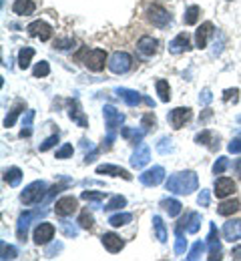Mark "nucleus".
Returning <instances> with one entry per match:
<instances>
[{
    "mask_svg": "<svg viewBox=\"0 0 241 261\" xmlns=\"http://www.w3.org/2000/svg\"><path fill=\"white\" fill-rule=\"evenodd\" d=\"M197 203H199L201 207H209V203H211V195H209V191L201 189V193H199V197H197Z\"/></svg>",
    "mask_w": 241,
    "mask_h": 261,
    "instance_id": "nucleus-52",
    "label": "nucleus"
},
{
    "mask_svg": "<svg viewBox=\"0 0 241 261\" xmlns=\"http://www.w3.org/2000/svg\"><path fill=\"white\" fill-rule=\"evenodd\" d=\"M32 121H35V111H26V115L22 119V130H20V137H30L32 135Z\"/></svg>",
    "mask_w": 241,
    "mask_h": 261,
    "instance_id": "nucleus-35",
    "label": "nucleus"
},
{
    "mask_svg": "<svg viewBox=\"0 0 241 261\" xmlns=\"http://www.w3.org/2000/svg\"><path fill=\"white\" fill-rule=\"evenodd\" d=\"M145 12H147L149 22L153 26H157V28H167L171 24V14L163 6H161V4H149Z\"/></svg>",
    "mask_w": 241,
    "mask_h": 261,
    "instance_id": "nucleus-4",
    "label": "nucleus"
},
{
    "mask_svg": "<svg viewBox=\"0 0 241 261\" xmlns=\"http://www.w3.org/2000/svg\"><path fill=\"white\" fill-rule=\"evenodd\" d=\"M109 71L112 75H125L131 71L133 67V56L129 55V53H123V51H117V53H112L109 56Z\"/></svg>",
    "mask_w": 241,
    "mask_h": 261,
    "instance_id": "nucleus-3",
    "label": "nucleus"
},
{
    "mask_svg": "<svg viewBox=\"0 0 241 261\" xmlns=\"http://www.w3.org/2000/svg\"><path fill=\"white\" fill-rule=\"evenodd\" d=\"M201 227V215L197 213V211H191V213L185 217V229L187 233H197Z\"/></svg>",
    "mask_w": 241,
    "mask_h": 261,
    "instance_id": "nucleus-28",
    "label": "nucleus"
},
{
    "mask_svg": "<svg viewBox=\"0 0 241 261\" xmlns=\"http://www.w3.org/2000/svg\"><path fill=\"white\" fill-rule=\"evenodd\" d=\"M157 151H159L161 155H169V153H173V151H175L173 139H169V137H161L159 143H157Z\"/></svg>",
    "mask_w": 241,
    "mask_h": 261,
    "instance_id": "nucleus-40",
    "label": "nucleus"
},
{
    "mask_svg": "<svg viewBox=\"0 0 241 261\" xmlns=\"http://www.w3.org/2000/svg\"><path fill=\"white\" fill-rule=\"evenodd\" d=\"M149 159H151V149L145 143H141L137 149H135V153L131 155V165L135 169H143L149 163Z\"/></svg>",
    "mask_w": 241,
    "mask_h": 261,
    "instance_id": "nucleus-14",
    "label": "nucleus"
},
{
    "mask_svg": "<svg viewBox=\"0 0 241 261\" xmlns=\"http://www.w3.org/2000/svg\"><path fill=\"white\" fill-rule=\"evenodd\" d=\"M209 117H211V111H209V109H207V111H205V112H203V117H201V119H199V121H207V119H209Z\"/></svg>",
    "mask_w": 241,
    "mask_h": 261,
    "instance_id": "nucleus-58",
    "label": "nucleus"
},
{
    "mask_svg": "<svg viewBox=\"0 0 241 261\" xmlns=\"http://www.w3.org/2000/svg\"><path fill=\"white\" fill-rule=\"evenodd\" d=\"M56 143H58V133H56V135H51L44 143H40V145H38V151L44 153V151H48V149H53Z\"/></svg>",
    "mask_w": 241,
    "mask_h": 261,
    "instance_id": "nucleus-47",
    "label": "nucleus"
},
{
    "mask_svg": "<svg viewBox=\"0 0 241 261\" xmlns=\"http://www.w3.org/2000/svg\"><path fill=\"white\" fill-rule=\"evenodd\" d=\"M133 221V213H129V211H123V213H117V215H111L109 217V225L112 227H123L127 223Z\"/></svg>",
    "mask_w": 241,
    "mask_h": 261,
    "instance_id": "nucleus-32",
    "label": "nucleus"
},
{
    "mask_svg": "<svg viewBox=\"0 0 241 261\" xmlns=\"http://www.w3.org/2000/svg\"><path fill=\"white\" fill-rule=\"evenodd\" d=\"M46 195H48V191H46V183H44V181H32V183L26 185L24 191L20 193V201L30 207V205L40 203V201L46 197Z\"/></svg>",
    "mask_w": 241,
    "mask_h": 261,
    "instance_id": "nucleus-2",
    "label": "nucleus"
},
{
    "mask_svg": "<svg viewBox=\"0 0 241 261\" xmlns=\"http://www.w3.org/2000/svg\"><path fill=\"white\" fill-rule=\"evenodd\" d=\"M80 197L99 207V203L105 199V191H83V193H80Z\"/></svg>",
    "mask_w": 241,
    "mask_h": 261,
    "instance_id": "nucleus-38",
    "label": "nucleus"
},
{
    "mask_svg": "<svg viewBox=\"0 0 241 261\" xmlns=\"http://www.w3.org/2000/svg\"><path fill=\"white\" fill-rule=\"evenodd\" d=\"M161 207H163L167 213H169V217H177L181 213V201H177V199H163L161 201Z\"/></svg>",
    "mask_w": 241,
    "mask_h": 261,
    "instance_id": "nucleus-30",
    "label": "nucleus"
},
{
    "mask_svg": "<svg viewBox=\"0 0 241 261\" xmlns=\"http://www.w3.org/2000/svg\"><path fill=\"white\" fill-rule=\"evenodd\" d=\"M32 75H35L37 78H40V76H48L51 75V64H48L46 60H40L35 69H32Z\"/></svg>",
    "mask_w": 241,
    "mask_h": 261,
    "instance_id": "nucleus-43",
    "label": "nucleus"
},
{
    "mask_svg": "<svg viewBox=\"0 0 241 261\" xmlns=\"http://www.w3.org/2000/svg\"><path fill=\"white\" fill-rule=\"evenodd\" d=\"M32 56H35V48H30V46L20 48V53H19V67H20L22 71L30 67V60H32Z\"/></svg>",
    "mask_w": 241,
    "mask_h": 261,
    "instance_id": "nucleus-33",
    "label": "nucleus"
},
{
    "mask_svg": "<svg viewBox=\"0 0 241 261\" xmlns=\"http://www.w3.org/2000/svg\"><path fill=\"white\" fill-rule=\"evenodd\" d=\"M76 209H78V201H76V197H73V195L60 197V199L55 203V213H56L58 217H69V215L74 213Z\"/></svg>",
    "mask_w": 241,
    "mask_h": 261,
    "instance_id": "nucleus-9",
    "label": "nucleus"
},
{
    "mask_svg": "<svg viewBox=\"0 0 241 261\" xmlns=\"http://www.w3.org/2000/svg\"><path fill=\"white\" fill-rule=\"evenodd\" d=\"M12 10L19 16H30V14H35L37 4H35V0H14Z\"/></svg>",
    "mask_w": 241,
    "mask_h": 261,
    "instance_id": "nucleus-23",
    "label": "nucleus"
},
{
    "mask_svg": "<svg viewBox=\"0 0 241 261\" xmlns=\"http://www.w3.org/2000/svg\"><path fill=\"white\" fill-rule=\"evenodd\" d=\"M58 227H60V231L67 237H76L78 235V227L74 223H71V221H60Z\"/></svg>",
    "mask_w": 241,
    "mask_h": 261,
    "instance_id": "nucleus-41",
    "label": "nucleus"
},
{
    "mask_svg": "<svg viewBox=\"0 0 241 261\" xmlns=\"http://www.w3.org/2000/svg\"><path fill=\"white\" fill-rule=\"evenodd\" d=\"M115 94H117V96H121V99H123L129 107H139V105H141V101H143L141 93L131 91V89H115Z\"/></svg>",
    "mask_w": 241,
    "mask_h": 261,
    "instance_id": "nucleus-22",
    "label": "nucleus"
},
{
    "mask_svg": "<svg viewBox=\"0 0 241 261\" xmlns=\"http://www.w3.org/2000/svg\"><path fill=\"white\" fill-rule=\"evenodd\" d=\"M231 257H233L235 261H241V245H237V247L231 251Z\"/></svg>",
    "mask_w": 241,
    "mask_h": 261,
    "instance_id": "nucleus-57",
    "label": "nucleus"
},
{
    "mask_svg": "<svg viewBox=\"0 0 241 261\" xmlns=\"http://www.w3.org/2000/svg\"><path fill=\"white\" fill-rule=\"evenodd\" d=\"M165 187H167L169 193H175V195H189L193 191H197L199 179L193 171H181V173L171 175L167 179Z\"/></svg>",
    "mask_w": 241,
    "mask_h": 261,
    "instance_id": "nucleus-1",
    "label": "nucleus"
},
{
    "mask_svg": "<svg viewBox=\"0 0 241 261\" xmlns=\"http://www.w3.org/2000/svg\"><path fill=\"white\" fill-rule=\"evenodd\" d=\"M157 94H159V99L163 101V103H169V99H171V89H169V83L167 80H157Z\"/></svg>",
    "mask_w": 241,
    "mask_h": 261,
    "instance_id": "nucleus-36",
    "label": "nucleus"
},
{
    "mask_svg": "<svg viewBox=\"0 0 241 261\" xmlns=\"http://www.w3.org/2000/svg\"><path fill=\"white\" fill-rule=\"evenodd\" d=\"M103 117H105L107 130H117V129L125 123V115H123L121 111H117L112 105H105V109H103Z\"/></svg>",
    "mask_w": 241,
    "mask_h": 261,
    "instance_id": "nucleus-7",
    "label": "nucleus"
},
{
    "mask_svg": "<svg viewBox=\"0 0 241 261\" xmlns=\"http://www.w3.org/2000/svg\"><path fill=\"white\" fill-rule=\"evenodd\" d=\"M153 229H155V237H157L161 243H165V241H167V227H165L163 219H161L159 215L153 217Z\"/></svg>",
    "mask_w": 241,
    "mask_h": 261,
    "instance_id": "nucleus-31",
    "label": "nucleus"
},
{
    "mask_svg": "<svg viewBox=\"0 0 241 261\" xmlns=\"http://www.w3.org/2000/svg\"><path fill=\"white\" fill-rule=\"evenodd\" d=\"M96 173H99V175H111V177H123L125 181H131V179H133V175L129 173L127 169L117 167V165H111V163L99 165V167H96Z\"/></svg>",
    "mask_w": 241,
    "mask_h": 261,
    "instance_id": "nucleus-15",
    "label": "nucleus"
},
{
    "mask_svg": "<svg viewBox=\"0 0 241 261\" xmlns=\"http://www.w3.org/2000/svg\"><path fill=\"white\" fill-rule=\"evenodd\" d=\"M4 181L10 185V187H19L20 181H22V171L19 167H10L8 171H4Z\"/></svg>",
    "mask_w": 241,
    "mask_h": 261,
    "instance_id": "nucleus-29",
    "label": "nucleus"
},
{
    "mask_svg": "<svg viewBox=\"0 0 241 261\" xmlns=\"http://www.w3.org/2000/svg\"><path fill=\"white\" fill-rule=\"evenodd\" d=\"M223 237L227 241H239L241 239V219H229L223 225Z\"/></svg>",
    "mask_w": 241,
    "mask_h": 261,
    "instance_id": "nucleus-17",
    "label": "nucleus"
},
{
    "mask_svg": "<svg viewBox=\"0 0 241 261\" xmlns=\"http://www.w3.org/2000/svg\"><path fill=\"white\" fill-rule=\"evenodd\" d=\"M71 46H74V38H56L55 40V48H58V51H69Z\"/></svg>",
    "mask_w": 241,
    "mask_h": 261,
    "instance_id": "nucleus-50",
    "label": "nucleus"
},
{
    "mask_svg": "<svg viewBox=\"0 0 241 261\" xmlns=\"http://www.w3.org/2000/svg\"><path fill=\"white\" fill-rule=\"evenodd\" d=\"M60 249H62V243H60V241H58V243H51V245L46 247V253H44V255H46V257H55Z\"/></svg>",
    "mask_w": 241,
    "mask_h": 261,
    "instance_id": "nucleus-53",
    "label": "nucleus"
},
{
    "mask_svg": "<svg viewBox=\"0 0 241 261\" xmlns=\"http://www.w3.org/2000/svg\"><path fill=\"white\" fill-rule=\"evenodd\" d=\"M121 135L129 141V143H141L143 141V137L145 135H147V130H145V129H129V127H125L123 130H121Z\"/></svg>",
    "mask_w": 241,
    "mask_h": 261,
    "instance_id": "nucleus-27",
    "label": "nucleus"
},
{
    "mask_svg": "<svg viewBox=\"0 0 241 261\" xmlns=\"http://www.w3.org/2000/svg\"><path fill=\"white\" fill-rule=\"evenodd\" d=\"M26 30H28V35H30L32 38H40L42 42L53 37V28H51V24L44 22V20H35V22H30V24L26 26Z\"/></svg>",
    "mask_w": 241,
    "mask_h": 261,
    "instance_id": "nucleus-10",
    "label": "nucleus"
},
{
    "mask_svg": "<svg viewBox=\"0 0 241 261\" xmlns=\"http://www.w3.org/2000/svg\"><path fill=\"white\" fill-rule=\"evenodd\" d=\"M191 119V109L189 107H179V109H173L169 115H167V121L171 123L173 129H181L185 127V123Z\"/></svg>",
    "mask_w": 241,
    "mask_h": 261,
    "instance_id": "nucleus-13",
    "label": "nucleus"
},
{
    "mask_svg": "<svg viewBox=\"0 0 241 261\" xmlns=\"http://www.w3.org/2000/svg\"><path fill=\"white\" fill-rule=\"evenodd\" d=\"M229 169V159L227 157H219L215 163H213V175H221Z\"/></svg>",
    "mask_w": 241,
    "mask_h": 261,
    "instance_id": "nucleus-45",
    "label": "nucleus"
},
{
    "mask_svg": "<svg viewBox=\"0 0 241 261\" xmlns=\"http://www.w3.org/2000/svg\"><path fill=\"white\" fill-rule=\"evenodd\" d=\"M235 191V183L231 181V179L227 177H221L215 181V195L219 199H225V197H229V195H233Z\"/></svg>",
    "mask_w": 241,
    "mask_h": 261,
    "instance_id": "nucleus-19",
    "label": "nucleus"
},
{
    "mask_svg": "<svg viewBox=\"0 0 241 261\" xmlns=\"http://www.w3.org/2000/svg\"><path fill=\"white\" fill-rule=\"evenodd\" d=\"M69 117H71V121H73V123H76L78 127H83V129H87V127H89V121H87V117L83 115V111H80V107H78V103H76V101H71V107H69Z\"/></svg>",
    "mask_w": 241,
    "mask_h": 261,
    "instance_id": "nucleus-24",
    "label": "nucleus"
},
{
    "mask_svg": "<svg viewBox=\"0 0 241 261\" xmlns=\"http://www.w3.org/2000/svg\"><path fill=\"white\" fill-rule=\"evenodd\" d=\"M78 225L83 227V229H93V227H94V217H93V213H89V209L80 213V217H78Z\"/></svg>",
    "mask_w": 241,
    "mask_h": 261,
    "instance_id": "nucleus-42",
    "label": "nucleus"
},
{
    "mask_svg": "<svg viewBox=\"0 0 241 261\" xmlns=\"http://www.w3.org/2000/svg\"><path fill=\"white\" fill-rule=\"evenodd\" d=\"M237 123H239V125H241V117H237Z\"/></svg>",
    "mask_w": 241,
    "mask_h": 261,
    "instance_id": "nucleus-59",
    "label": "nucleus"
},
{
    "mask_svg": "<svg viewBox=\"0 0 241 261\" xmlns=\"http://www.w3.org/2000/svg\"><path fill=\"white\" fill-rule=\"evenodd\" d=\"M195 143H199V145H207L211 151H215L217 147H219V137L215 139V135L211 133V130H203V133L195 135Z\"/></svg>",
    "mask_w": 241,
    "mask_h": 261,
    "instance_id": "nucleus-26",
    "label": "nucleus"
},
{
    "mask_svg": "<svg viewBox=\"0 0 241 261\" xmlns=\"http://www.w3.org/2000/svg\"><path fill=\"white\" fill-rule=\"evenodd\" d=\"M105 60H107V53L103 48H94L85 55V67L93 73H101L105 69Z\"/></svg>",
    "mask_w": 241,
    "mask_h": 261,
    "instance_id": "nucleus-6",
    "label": "nucleus"
},
{
    "mask_svg": "<svg viewBox=\"0 0 241 261\" xmlns=\"http://www.w3.org/2000/svg\"><path fill=\"white\" fill-rule=\"evenodd\" d=\"M203 251H205V243H203V241H197L195 245L191 247V251L187 253V259H189V261H195V259H199V257L203 255Z\"/></svg>",
    "mask_w": 241,
    "mask_h": 261,
    "instance_id": "nucleus-44",
    "label": "nucleus"
},
{
    "mask_svg": "<svg viewBox=\"0 0 241 261\" xmlns=\"http://www.w3.org/2000/svg\"><path fill=\"white\" fill-rule=\"evenodd\" d=\"M101 241H103V245H105V249H107L109 253H119V251L125 247V241H123L117 233H105V235L101 237Z\"/></svg>",
    "mask_w": 241,
    "mask_h": 261,
    "instance_id": "nucleus-18",
    "label": "nucleus"
},
{
    "mask_svg": "<svg viewBox=\"0 0 241 261\" xmlns=\"http://www.w3.org/2000/svg\"><path fill=\"white\" fill-rule=\"evenodd\" d=\"M227 149H229V153H233V155H239V153H241V137L233 139V141L227 145Z\"/></svg>",
    "mask_w": 241,
    "mask_h": 261,
    "instance_id": "nucleus-54",
    "label": "nucleus"
},
{
    "mask_svg": "<svg viewBox=\"0 0 241 261\" xmlns=\"http://www.w3.org/2000/svg\"><path fill=\"white\" fill-rule=\"evenodd\" d=\"M44 215H46V209H42V211H26V213H22V215L19 217V223H16V237H19L20 241H24L26 235H28L30 223L35 221V219L44 217Z\"/></svg>",
    "mask_w": 241,
    "mask_h": 261,
    "instance_id": "nucleus-5",
    "label": "nucleus"
},
{
    "mask_svg": "<svg viewBox=\"0 0 241 261\" xmlns=\"http://www.w3.org/2000/svg\"><path fill=\"white\" fill-rule=\"evenodd\" d=\"M237 211H241V199H231V201H223L219 207H217V213L227 217V215H233L237 213Z\"/></svg>",
    "mask_w": 241,
    "mask_h": 261,
    "instance_id": "nucleus-25",
    "label": "nucleus"
},
{
    "mask_svg": "<svg viewBox=\"0 0 241 261\" xmlns=\"http://www.w3.org/2000/svg\"><path fill=\"white\" fill-rule=\"evenodd\" d=\"M157 125V121H155V117H153V112H147V115H143V119H141V127L147 130H151V127H155Z\"/></svg>",
    "mask_w": 241,
    "mask_h": 261,
    "instance_id": "nucleus-49",
    "label": "nucleus"
},
{
    "mask_svg": "<svg viewBox=\"0 0 241 261\" xmlns=\"http://www.w3.org/2000/svg\"><path fill=\"white\" fill-rule=\"evenodd\" d=\"M233 173H235V175L241 179V159H237V161L233 163Z\"/></svg>",
    "mask_w": 241,
    "mask_h": 261,
    "instance_id": "nucleus-56",
    "label": "nucleus"
},
{
    "mask_svg": "<svg viewBox=\"0 0 241 261\" xmlns=\"http://www.w3.org/2000/svg\"><path fill=\"white\" fill-rule=\"evenodd\" d=\"M139 181L145 185V187H157L165 181V169L163 167H153V169H147L145 173L139 175Z\"/></svg>",
    "mask_w": 241,
    "mask_h": 261,
    "instance_id": "nucleus-8",
    "label": "nucleus"
},
{
    "mask_svg": "<svg viewBox=\"0 0 241 261\" xmlns=\"http://www.w3.org/2000/svg\"><path fill=\"white\" fill-rule=\"evenodd\" d=\"M0 249H2V255H0L2 259H14L16 255H19V251H16L12 245H6V241L0 243Z\"/></svg>",
    "mask_w": 241,
    "mask_h": 261,
    "instance_id": "nucleus-46",
    "label": "nucleus"
},
{
    "mask_svg": "<svg viewBox=\"0 0 241 261\" xmlns=\"http://www.w3.org/2000/svg\"><path fill=\"white\" fill-rule=\"evenodd\" d=\"M125 205H127V199L123 197V195H115V197H111L105 203V211H117V209H121Z\"/></svg>",
    "mask_w": 241,
    "mask_h": 261,
    "instance_id": "nucleus-39",
    "label": "nucleus"
},
{
    "mask_svg": "<svg viewBox=\"0 0 241 261\" xmlns=\"http://www.w3.org/2000/svg\"><path fill=\"white\" fill-rule=\"evenodd\" d=\"M191 44H189V37L185 35V32H181V35H177L171 42H169V53L171 55H181L185 51H189Z\"/></svg>",
    "mask_w": 241,
    "mask_h": 261,
    "instance_id": "nucleus-20",
    "label": "nucleus"
},
{
    "mask_svg": "<svg viewBox=\"0 0 241 261\" xmlns=\"http://www.w3.org/2000/svg\"><path fill=\"white\" fill-rule=\"evenodd\" d=\"M237 99H239V89H227V91H223V101L225 103H229V101L237 103Z\"/></svg>",
    "mask_w": 241,
    "mask_h": 261,
    "instance_id": "nucleus-51",
    "label": "nucleus"
},
{
    "mask_svg": "<svg viewBox=\"0 0 241 261\" xmlns=\"http://www.w3.org/2000/svg\"><path fill=\"white\" fill-rule=\"evenodd\" d=\"M55 237V225L53 223H40L35 233H32V239H35L37 245H46V243H51V239Z\"/></svg>",
    "mask_w": 241,
    "mask_h": 261,
    "instance_id": "nucleus-12",
    "label": "nucleus"
},
{
    "mask_svg": "<svg viewBox=\"0 0 241 261\" xmlns=\"http://www.w3.org/2000/svg\"><path fill=\"white\" fill-rule=\"evenodd\" d=\"M73 153H74V149H73V145H69V143H64L60 149L56 151V159H69V157H73Z\"/></svg>",
    "mask_w": 241,
    "mask_h": 261,
    "instance_id": "nucleus-48",
    "label": "nucleus"
},
{
    "mask_svg": "<svg viewBox=\"0 0 241 261\" xmlns=\"http://www.w3.org/2000/svg\"><path fill=\"white\" fill-rule=\"evenodd\" d=\"M213 32H215V26H213L211 22H203V24L197 28V32H195V46H197V48H205Z\"/></svg>",
    "mask_w": 241,
    "mask_h": 261,
    "instance_id": "nucleus-16",
    "label": "nucleus"
},
{
    "mask_svg": "<svg viewBox=\"0 0 241 261\" xmlns=\"http://www.w3.org/2000/svg\"><path fill=\"white\" fill-rule=\"evenodd\" d=\"M207 245H209V259H211V261L221 259V241H219V233H217V227H215V223L209 225Z\"/></svg>",
    "mask_w": 241,
    "mask_h": 261,
    "instance_id": "nucleus-11",
    "label": "nucleus"
},
{
    "mask_svg": "<svg viewBox=\"0 0 241 261\" xmlns=\"http://www.w3.org/2000/svg\"><path fill=\"white\" fill-rule=\"evenodd\" d=\"M211 101H213V94H211V91L205 89V91L201 93V96H199V103H201V105H209Z\"/></svg>",
    "mask_w": 241,
    "mask_h": 261,
    "instance_id": "nucleus-55",
    "label": "nucleus"
},
{
    "mask_svg": "<svg viewBox=\"0 0 241 261\" xmlns=\"http://www.w3.org/2000/svg\"><path fill=\"white\" fill-rule=\"evenodd\" d=\"M26 109V105L22 103V101H19V103H16L12 109H10V112H8V117L4 119V127H12L14 123H16V119H19V115H20V112Z\"/></svg>",
    "mask_w": 241,
    "mask_h": 261,
    "instance_id": "nucleus-34",
    "label": "nucleus"
},
{
    "mask_svg": "<svg viewBox=\"0 0 241 261\" xmlns=\"http://www.w3.org/2000/svg\"><path fill=\"white\" fill-rule=\"evenodd\" d=\"M137 46H139V53H141L143 56H153V55H157V51H159V42H157V38H153V37H143Z\"/></svg>",
    "mask_w": 241,
    "mask_h": 261,
    "instance_id": "nucleus-21",
    "label": "nucleus"
},
{
    "mask_svg": "<svg viewBox=\"0 0 241 261\" xmlns=\"http://www.w3.org/2000/svg\"><path fill=\"white\" fill-rule=\"evenodd\" d=\"M199 14H201V8H199V6H189V8L185 10V14H183V22H185L187 26L195 24V22L199 20Z\"/></svg>",
    "mask_w": 241,
    "mask_h": 261,
    "instance_id": "nucleus-37",
    "label": "nucleus"
}]
</instances>
